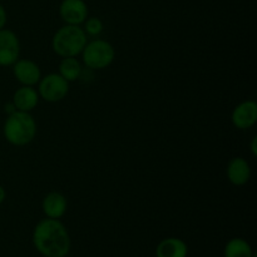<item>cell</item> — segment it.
I'll return each instance as SVG.
<instances>
[{
	"label": "cell",
	"instance_id": "cell-10",
	"mask_svg": "<svg viewBox=\"0 0 257 257\" xmlns=\"http://www.w3.org/2000/svg\"><path fill=\"white\" fill-rule=\"evenodd\" d=\"M226 175H227V180L233 186L240 187V186H245L251 180L252 171H251L250 163L245 158L235 157L228 162Z\"/></svg>",
	"mask_w": 257,
	"mask_h": 257
},
{
	"label": "cell",
	"instance_id": "cell-18",
	"mask_svg": "<svg viewBox=\"0 0 257 257\" xmlns=\"http://www.w3.org/2000/svg\"><path fill=\"white\" fill-rule=\"evenodd\" d=\"M4 110H5V113L9 115V114H12V113H14L15 110H17V108H15V105L13 104V102H10V103H8V104H5Z\"/></svg>",
	"mask_w": 257,
	"mask_h": 257
},
{
	"label": "cell",
	"instance_id": "cell-19",
	"mask_svg": "<svg viewBox=\"0 0 257 257\" xmlns=\"http://www.w3.org/2000/svg\"><path fill=\"white\" fill-rule=\"evenodd\" d=\"M251 152H252V156H257V137L252 138V142H251Z\"/></svg>",
	"mask_w": 257,
	"mask_h": 257
},
{
	"label": "cell",
	"instance_id": "cell-20",
	"mask_svg": "<svg viewBox=\"0 0 257 257\" xmlns=\"http://www.w3.org/2000/svg\"><path fill=\"white\" fill-rule=\"evenodd\" d=\"M5 198H7V191H5V188L0 185V205L4 203Z\"/></svg>",
	"mask_w": 257,
	"mask_h": 257
},
{
	"label": "cell",
	"instance_id": "cell-9",
	"mask_svg": "<svg viewBox=\"0 0 257 257\" xmlns=\"http://www.w3.org/2000/svg\"><path fill=\"white\" fill-rule=\"evenodd\" d=\"M233 127L246 131L252 128L257 122V103L255 100H245L235 107L231 114Z\"/></svg>",
	"mask_w": 257,
	"mask_h": 257
},
{
	"label": "cell",
	"instance_id": "cell-15",
	"mask_svg": "<svg viewBox=\"0 0 257 257\" xmlns=\"http://www.w3.org/2000/svg\"><path fill=\"white\" fill-rule=\"evenodd\" d=\"M253 251L250 243L241 237L231 238L225 246L223 256L225 257H253Z\"/></svg>",
	"mask_w": 257,
	"mask_h": 257
},
{
	"label": "cell",
	"instance_id": "cell-17",
	"mask_svg": "<svg viewBox=\"0 0 257 257\" xmlns=\"http://www.w3.org/2000/svg\"><path fill=\"white\" fill-rule=\"evenodd\" d=\"M8 22V14H7V10H5L4 5L0 3V29L5 28Z\"/></svg>",
	"mask_w": 257,
	"mask_h": 257
},
{
	"label": "cell",
	"instance_id": "cell-6",
	"mask_svg": "<svg viewBox=\"0 0 257 257\" xmlns=\"http://www.w3.org/2000/svg\"><path fill=\"white\" fill-rule=\"evenodd\" d=\"M20 55V40L14 32L0 29V67H12Z\"/></svg>",
	"mask_w": 257,
	"mask_h": 257
},
{
	"label": "cell",
	"instance_id": "cell-3",
	"mask_svg": "<svg viewBox=\"0 0 257 257\" xmlns=\"http://www.w3.org/2000/svg\"><path fill=\"white\" fill-rule=\"evenodd\" d=\"M87 43V34L80 25L64 24L53 35L52 48L60 58L78 57Z\"/></svg>",
	"mask_w": 257,
	"mask_h": 257
},
{
	"label": "cell",
	"instance_id": "cell-13",
	"mask_svg": "<svg viewBox=\"0 0 257 257\" xmlns=\"http://www.w3.org/2000/svg\"><path fill=\"white\" fill-rule=\"evenodd\" d=\"M188 246L177 237L163 238L156 248V257H187Z\"/></svg>",
	"mask_w": 257,
	"mask_h": 257
},
{
	"label": "cell",
	"instance_id": "cell-1",
	"mask_svg": "<svg viewBox=\"0 0 257 257\" xmlns=\"http://www.w3.org/2000/svg\"><path fill=\"white\" fill-rule=\"evenodd\" d=\"M32 241L35 250L44 257H65L72 246L67 227L59 220L48 217L37 223Z\"/></svg>",
	"mask_w": 257,
	"mask_h": 257
},
{
	"label": "cell",
	"instance_id": "cell-11",
	"mask_svg": "<svg viewBox=\"0 0 257 257\" xmlns=\"http://www.w3.org/2000/svg\"><path fill=\"white\" fill-rule=\"evenodd\" d=\"M43 212H44L45 217L54 218V220H59L63 216L67 213L68 210V201L63 193L53 191L49 192L42 202Z\"/></svg>",
	"mask_w": 257,
	"mask_h": 257
},
{
	"label": "cell",
	"instance_id": "cell-16",
	"mask_svg": "<svg viewBox=\"0 0 257 257\" xmlns=\"http://www.w3.org/2000/svg\"><path fill=\"white\" fill-rule=\"evenodd\" d=\"M83 24H84V28H83V29H84L85 34L94 38L99 37L103 32V28H104L102 20L97 17H92V18L88 17Z\"/></svg>",
	"mask_w": 257,
	"mask_h": 257
},
{
	"label": "cell",
	"instance_id": "cell-14",
	"mask_svg": "<svg viewBox=\"0 0 257 257\" xmlns=\"http://www.w3.org/2000/svg\"><path fill=\"white\" fill-rule=\"evenodd\" d=\"M59 74L67 82H75L83 74L82 63L77 59V57L62 58V60L59 63Z\"/></svg>",
	"mask_w": 257,
	"mask_h": 257
},
{
	"label": "cell",
	"instance_id": "cell-4",
	"mask_svg": "<svg viewBox=\"0 0 257 257\" xmlns=\"http://www.w3.org/2000/svg\"><path fill=\"white\" fill-rule=\"evenodd\" d=\"M115 58V50L109 42L94 39L85 44L82 59L85 67L92 70H102L109 67Z\"/></svg>",
	"mask_w": 257,
	"mask_h": 257
},
{
	"label": "cell",
	"instance_id": "cell-12",
	"mask_svg": "<svg viewBox=\"0 0 257 257\" xmlns=\"http://www.w3.org/2000/svg\"><path fill=\"white\" fill-rule=\"evenodd\" d=\"M39 94L34 87H28V85H22L15 90L13 95V104L15 105L17 110L22 112H32L39 103Z\"/></svg>",
	"mask_w": 257,
	"mask_h": 257
},
{
	"label": "cell",
	"instance_id": "cell-8",
	"mask_svg": "<svg viewBox=\"0 0 257 257\" xmlns=\"http://www.w3.org/2000/svg\"><path fill=\"white\" fill-rule=\"evenodd\" d=\"M12 67L14 78L22 85L34 87L43 77L39 65L30 59H18Z\"/></svg>",
	"mask_w": 257,
	"mask_h": 257
},
{
	"label": "cell",
	"instance_id": "cell-21",
	"mask_svg": "<svg viewBox=\"0 0 257 257\" xmlns=\"http://www.w3.org/2000/svg\"><path fill=\"white\" fill-rule=\"evenodd\" d=\"M253 257H256V255H253Z\"/></svg>",
	"mask_w": 257,
	"mask_h": 257
},
{
	"label": "cell",
	"instance_id": "cell-5",
	"mask_svg": "<svg viewBox=\"0 0 257 257\" xmlns=\"http://www.w3.org/2000/svg\"><path fill=\"white\" fill-rule=\"evenodd\" d=\"M37 90L43 100L57 103L67 98L69 93V82H67L59 73H49L40 78Z\"/></svg>",
	"mask_w": 257,
	"mask_h": 257
},
{
	"label": "cell",
	"instance_id": "cell-7",
	"mask_svg": "<svg viewBox=\"0 0 257 257\" xmlns=\"http://www.w3.org/2000/svg\"><path fill=\"white\" fill-rule=\"evenodd\" d=\"M89 10L84 0H62L59 15L65 24L82 25L88 18Z\"/></svg>",
	"mask_w": 257,
	"mask_h": 257
},
{
	"label": "cell",
	"instance_id": "cell-22",
	"mask_svg": "<svg viewBox=\"0 0 257 257\" xmlns=\"http://www.w3.org/2000/svg\"><path fill=\"white\" fill-rule=\"evenodd\" d=\"M65 257H69V256H65Z\"/></svg>",
	"mask_w": 257,
	"mask_h": 257
},
{
	"label": "cell",
	"instance_id": "cell-2",
	"mask_svg": "<svg viewBox=\"0 0 257 257\" xmlns=\"http://www.w3.org/2000/svg\"><path fill=\"white\" fill-rule=\"evenodd\" d=\"M3 133L10 145L24 147L34 141L37 136V122L29 112L15 110L5 119Z\"/></svg>",
	"mask_w": 257,
	"mask_h": 257
}]
</instances>
